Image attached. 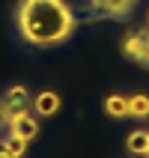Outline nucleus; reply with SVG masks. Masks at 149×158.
<instances>
[{
  "instance_id": "f257e3e1",
  "label": "nucleus",
  "mask_w": 149,
  "mask_h": 158,
  "mask_svg": "<svg viewBox=\"0 0 149 158\" xmlns=\"http://www.w3.org/2000/svg\"><path fill=\"white\" fill-rule=\"evenodd\" d=\"M18 36L33 48H54L75 33V12L66 0H21L15 9Z\"/></svg>"
},
{
  "instance_id": "f03ea898",
  "label": "nucleus",
  "mask_w": 149,
  "mask_h": 158,
  "mask_svg": "<svg viewBox=\"0 0 149 158\" xmlns=\"http://www.w3.org/2000/svg\"><path fill=\"white\" fill-rule=\"evenodd\" d=\"M134 3L137 0H89L93 12L101 18H125L134 9Z\"/></svg>"
},
{
  "instance_id": "7ed1b4c3",
  "label": "nucleus",
  "mask_w": 149,
  "mask_h": 158,
  "mask_svg": "<svg viewBox=\"0 0 149 158\" xmlns=\"http://www.w3.org/2000/svg\"><path fill=\"white\" fill-rule=\"evenodd\" d=\"M33 110H36L39 116H54L57 110H60V96H57L54 89L39 93V96L33 98Z\"/></svg>"
},
{
  "instance_id": "20e7f679",
  "label": "nucleus",
  "mask_w": 149,
  "mask_h": 158,
  "mask_svg": "<svg viewBox=\"0 0 149 158\" xmlns=\"http://www.w3.org/2000/svg\"><path fill=\"white\" fill-rule=\"evenodd\" d=\"M9 131L18 134V137H24V140L30 143L36 134H39V123H36V116H33V114H24V116H18L15 123H9Z\"/></svg>"
},
{
  "instance_id": "39448f33",
  "label": "nucleus",
  "mask_w": 149,
  "mask_h": 158,
  "mask_svg": "<svg viewBox=\"0 0 149 158\" xmlns=\"http://www.w3.org/2000/svg\"><path fill=\"white\" fill-rule=\"evenodd\" d=\"M30 114V105L27 102H9V98H0V123L9 128V123H15L18 116Z\"/></svg>"
},
{
  "instance_id": "423d86ee",
  "label": "nucleus",
  "mask_w": 149,
  "mask_h": 158,
  "mask_svg": "<svg viewBox=\"0 0 149 158\" xmlns=\"http://www.w3.org/2000/svg\"><path fill=\"white\" fill-rule=\"evenodd\" d=\"M105 114L110 119H125L128 116V96H119V93L107 96L105 98Z\"/></svg>"
},
{
  "instance_id": "0eeeda50",
  "label": "nucleus",
  "mask_w": 149,
  "mask_h": 158,
  "mask_svg": "<svg viewBox=\"0 0 149 158\" xmlns=\"http://www.w3.org/2000/svg\"><path fill=\"white\" fill-rule=\"evenodd\" d=\"M0 146H3L12 158H24L27 155V140H24V137H18V134H12V131L0 140Z\"/></svg>"
},
{
  "instance_id": "6e6552de",
  "label": "nucleus",
  "mask_w": 149,
  "mask_h": 158,
  "mask_svg": "<svg viewBox=\"0 0 149 158\" xmlns=\"http://www.w3.org/2000/svg\"><path fill=\"white\" fill-rule=\"evenodd\" d=\"M143 45H146V36H140V33H128V36H125V42H122V51H125V57L140 60Z\"/></svg>"
},
{
  "instance_id": "1a4fd4ad",
  "label": "nucleus",
  "mask_w": 149,
  "mask_h": 158,
  "mask_svg": "<svg viewBox=\"0 0 149 158\" xmlns=\"http://www.w3.org/2000/svg\"><path fill=\"white\" fill-rule=\"evenodd\" d=\"M128 116H137V119H146L149 116V96H128Z\"/></svg>"
},
{
  "instance_id": "9d476101",
  "label": "nucleus",
  "mask_w": 149,
  "mask_h": 158,
  "mask_svg": "<svg viewBox=\"0 0 149 158\" xmlns=\"http://www.w3.org/2000/svg\"><path fill=\"white\" fill-rule=\"evenodd\" d=\"M146 143H149V131H134V134H128L125 146H128L131 155H146Z\"/></svg>"
},
{
  "instance_id": "9b49d317",
  "label": "nucleus",
  "mask_w": 149,
  "mask_h": 158,
  "mask_svg": "<svg viewBox=\"0 0 149 158\" xmlns=\"http://www.w3.org/2000/svg\"><path fill=\"white\" fill-rule=\"evenodd\" d=\"M3 98H9V102H27V87L15 84V87H9L6 93H3Z\"/></svg>"
},
{
  "instance_id": "f8f14e48",
  "label": "nucleus",
  "mask_w": 149,
  "mask_h": 158,
  "mask_svg": "<svg viewBox=\"0 0 149 158\" xmlns=\"http://www.w3.org/2000/svg\"><path fill=\"white\" fill-rule=\"evenodd\" d=\"M0 158H12V155H9V152L3 149V146H0Z\"/></svg>"
},
{
  "instance_id": "ddd939ff",
  "label": "nucleus",
  "mask_w": 149,
  "mask_h": 158,
  "mask_svg": "<svg viewBox=\"0 0 149 158\" xmlns=\"http://www.w3.org/2000/svg\"><path fill=\"white\" fill-rule=\"evenodd\" d=\"M146 158H149V143H146Z\"/></svg>"
},
{
  "instance_id": "4468645a",
  "label": "nucleus",
  "mask_w": 149,
  "mask_h": 158,
  "mask_svg": "<svg viewBox=\"0 0 149 158\" xmlns=\"http://www.w3.org/2000/svg\"><path fill=\"white\" fill-rule=\"evenodd\" d=\"M146 39H149V36H146Z\"/></svg>"
}]
</instances>
